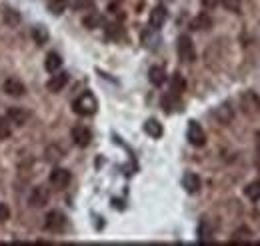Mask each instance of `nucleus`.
Here are the masks:
<instances>
[{
  "instance_id": "1",
  "label": "nucleus",
  "mask_w": 260,
  "mask_h": 246,
  "mask_svg": "<svg viewBox=\"0 0 260 246\" xmlns=\"http://www.w3.org/2000/svg\"><path fill=\"white\" fill-rule=\"evenodd\" d=\"M72 110H74L78 116H92V114H96V110H98L96 96H94L92 93L80 94V96L74 100Z\"/></svg>"
},
{
  "instance_id": "2",
  "label": "nucleus",
  "mask_w": 260,
  "mask_h": 246,
  "mask_svg": "<svg viewBox=\"0 0 260 246\" xmlns=\"http://www.w3.org/2000/svg\"><path fill=\"white\" fill-rule=\"evenodd\" d=\"M176 52H178V58L182 62H194L196 60V48L194 42L188 34H182L178 36V42H176Z\"/></svg>"
},
{
  "instance_id": "3",
  "label": "nucleus",
  "mask_w": 260,
  "mask_h": 246,
  "mask_svg": "<svg viewBox=\"0 0 260 246\" xmlns=\"http://www.w3.org/2000/svg\"><path fill=\"white\" fill-rule=\"evenodd\" d=\"M64 226H66V216L60 210H52V212H48L46 218H44V228L50 230V232H60V230H64Z\"/></svg>"
},
{
  "instance_id": "4",
  "label": "nucleus",
  "mask_w": 260,
  "mask_h": 246,
  "mask_svg": "<svg viewBox=\"0 0 260 246\" xmlns=\"http://www.w3.org/2000/svg\"><path fill=\"white\" fill-rule=\"evenodd\" d=\"M240 106H242V110H244L248 116L258 114L260 112V98L254 93L246 90V93L240 96Z\"/></svg>"
},
{
  "instance_id": "5",
  "label": "nucleus",
  "mask_w": 260,
  "mask_h": 246,
  "mask_svg": "<svg viewBox=\"0 0 260 246\" xmlns=\"http://www.w3.org/2000/svg\"><path fill=\"white\" fill-rule=\"evenodd\" d=\"M48 200H50V192H48L46 186H36V188H32V192H30V196H28V204H30L32 208H42V206H46Z\"/></svg>"
},
{
  "instance_id": "6",
  "label": "nucleus",
  "mask_w": 260,
  "mask_h": 246,
  "mask_svg": "<svg viewBox=\"0 0 260 246\" xmlns=\"http://www.w3.org/2000/svg\"><path fill=\"white\" fill-rule=\"evenodd\" d=\"M186 138L192 146H204L206 144V134L202 130V126L196 122V120H190L188 122V132H186Z\"/></svg>"
},
{
  "instance_id": "7",
  "label": "nucleus",
  "mask_w": 260,
  "mask_h": 246,
  "mask_svg": "<svg viewBox=\"0 0 260 246\" xmlns=\"http://www.w3.org/2000/svg\"><path fill=\"white\" fill-rule=\"evenodd\" d=\"M70 136H72V142L76 146H80V148H86L92 142V132L86 126H74L72 132H70Z\"/></svg>"
},
{
  "instance_id": "8",
  "label": "nucleus",
  "mask_w": 260,
  "mask_h": 246,
  "mask_svg": "<svg viewBox=\"0 0 260 246\" xmlns=\"http://www.w3.org/2000/svg\"><path fill=\"white\" fill-rule=\"evenodd\" d=\"M70 180H72V176H70V172H68L66 168L56 166V168L50 172V184L54 186V188H58V190L66 188V186L70 184Z\"/></svg>"
},
{
  "instance_id": "9",
  "label": "nucleus",
  "mask_w": 260,
  "mask_h": 246,
  "mask_svg": "<svg viewBox=\"0 0 260 246\" xmlns=\"http://www.w3.org/2000/svg\"><path fill=\"white\" fill-rule=\"evenodd\" d=\"M4 93L8 94V96L18 98V96H22V94L26 93V86H24V82L18 80V78H6V80H4Z\"/></svg>"
},
{
  "instance_id": "10",
  "label": "nucleus",
  "mask_w": 260,
  "mask_h": 246,
  "mask_svg": "<svg viewBox=\"0 0 260 246\" xmlns=\"http://www.w3.org/2000/svg\"><path fill=\"white\" fill-rule=\"evenodd\" d=\"M166 18H168V10L164 6H154L152 12H150V16H148V24L152 28H162Z\"/></svg>"
},
{
  "instance_id": "11",
  "label": "nucleus",
  "mask_w": 260,
  "mask_h": 246,
  "mask_svg": "<svg viewBox=\"0 0 260 246\" xmlns=\"http://www.w3.org/2000/svg\"><path fill=\"white\" fill-rule=\"evenodd\" d=\"M6 118L10 120V124H16V126H24V122L28 120V112H26L24 108H20V106H12V108H8V112H6Z\"/></svg>"
},
{
  "instance_id": "12",
  "label": "nucleus",
  "mask_w": 260,
  "mask_h": 246,
  "mask_svg": "<svg viewBox=\"0 0 260 246\" xmlns=\"http://www.w3.org/2000/svg\"><path fill=\"white\" fill-rule=\"evenodd\" d=\"M182 186H184V190H186L188 194H196V192L202 188L200 176L194 174V172H186V174L182 176Z\"/></svg>"
},
{
  "instance_id": "13",
  "label": "nucleus",
  "mask_w": 260,
  "mask_h": 246,
  "mask_svg": "<svg viewBox=\"0 0 260 246\" xmlns=\"http://www.w3.org/2000/svg\"><path fill=\"white\" fill-rule=\"evenodd\" d=\"M214 116H216V120L220 124H230L232 122V118H234V108L224 102V104H220L216 110H214Z\"/></svg>"
},
{
  "instance_id": "14",
  "label": "nucleus",
  "mask_w": 260,
  "mask_h": 246,
  "mask_svg": "<svg viewBox=\"0 0 260 246\" xmlns=\"http://www.w3.org/2000/svg\"><path fill=\"white\" fill-rule=\"evenodd\" d=\"M66 84H68V74H66V72H58L56 76H52V78L48 80L46 88H48L50 93H60Z\"/></svg>"
},
{
  "instance_id": "15",
  "label": "nucleus",
  "mask_w": 260,
  "mask_h": 246,
  "mask_svg": "<svg viewBox=\"0 0 260 246\" xmlns=\"http://www.w3.org/2000/svg\"><path fill=\"white\" fill-rule=\"evenodd\" d=\"M148 80H150L152 86H162L164 82H166V70H164V66H152L148 70Z\"/></svg>"
},
{
  "instance_id": "16",
  "label": "nucleus",
  "mask_w": 260,
  "mask_h": 246,
  "mask_svg": "<svg viewBox=\"0 0 260 246\" xmlns=\"http://www.w3.org/2000/svg\"><path fill=\"white\" fill-rule=\"evenodd\" d=\"M142 44L146 48H156L160 44V36H158V28H148V30L142 32Z\"/></svg>"
},
{
  "instance_id": "17",
  "label": "nucleus",
  "mask_w": 260,
  "mask_h": 246,
  "mask_svg": "<svg viewBox=\"0 0 260 246\" xmlns=\"http://www.w3.org/2000/svg\"><path fill=\"white\" fill-rule=\"evenodd\" d=\"M190 28L192 30H210L212 28V18L208 14H198L196 18L190 20Z\"/></svg>"
},
{
  "instance_id": "18",
  "label": "nucleus",
  "mask_w": 260,
  "mask_h": 246,
  "mask_svg": "<svg viewBox=\"0 0 260 246\" xmlns=\"http://www.w3.org/2000/svg\"><path fill=\"white\" fill-rule=\"evenodd\" d=\"M60 66H62V58H60V54H56V52H50V54H46L44 68H46L50 74H56V72L60 70Z\"/></svg>"
},
{
  "instance_id": "19",
  "label": "nucleus",
  "mask_w": 260,
  "mask_h": 246,
  "mask_svg": "<svg viewBox=\"0 0 260 246\" xmlns=\"http://www.w3.org/2000/svg\"><path fill=\"white\" fill-rule=\"evenodd\" d=\"M184 90H186V80H184L182 74L176 72V74L170 78V93L174 94V96H180Z\"/></svg>"
},
{
  "instance_id": "20",
  "label": "nucleus",
  "mask_w": 260,
  "mask_h": 246,
  "mask_svg": "<svg viewBox=\"0 0 260 246\" xmlns=\"http://www.w3.org/2000/svg\"><path fill=\"white\" fill-rule=\"evenodd\" d=\"M144 132L148 134V136H152V138H160L162 136V124L158 122V120H154V118H148L146 122H144Z\"/></svg>"
},
{
  "instance_id": "21",
  "label": "nucleus",
  "mask_w": 260,
  "mask_h": 246,
  "mask_svg": "<svg viewBox=\"0 0 260 246\" xmlns=\"http://www.w3.org/2000/svg\"><path fill=\"white\" fill-rule=\"evenodd\" d=\"M2 18H4V22L10 26V28H16L18 24H20V12L18 10H14V8H4V14H2Z\"/></svg>"
},
{
  "instance_id": "22",
  "label": "nucleus",
  "mask_w": 260,
  "mask_h": 246,
  "mask_svg": "<svg viewBox=\"0 0 260 246\" xmlns=\"http://www.w3.org/2000/svg\"><path fill=\"white\" fill-rule=\"evenodd\" d=\"M46 8H48L50 14L60 16V14H64V10L68 8V0H46Z\"/></svg>"
},
{
  "instance_id": "23",
  "label": "nucleus",
  "mask_w": 260,
  "mask_h": 246,
  "mask_svg": "<svg viewBox=\"0 0 260 246\" xmlns=\"http://www.w3.org/2000/svg\"><path fill=\"white\" fill-rule=\"evenodd\" d=\"M244 194H246V198H248V200H252V202L260 200V180L250 182V184L244 188Z\"/></svg>"
},
{
  "instance_id": "24",
  "label": "nucleus",
  "mask_w": 260,
  "mask_h": 246,
  "mask_svg": "<svg viewBox=\"0 0 260 246\" xmlns=\"http://www.w3.org/2000/svg\"><path fill=\"white\" fill-rule=\"evenodd\" d=\"M32 38L36 44H46L48 42V38H50V34H48V30L44 28V26H34L32 28Z\"/></svg>"
},
{
  "instance_id": "25",
  "label": "nucleus",
  "mask_w": 260,
  "mask_h": 246,
  "mask_svg": "<svg viewBox=\"0 0 260 246\" xmlns=\"http://www.w3.org/2000/svg\"><path fill=\"white\" fill-rule=\"evenodd\" d=\"M82 22H84V26H86V28L94 30V28H98V26L102 24V16H100V14H96V12H92V14H88V16H86Z\"/></svg>"
},
{
  "instance_id": "26",
  "label": "nucleus",
  "mask_w": 260,
  "mask_h": 246,
  "mask_svg": "<svg viewBox=\"0 0 260 246\" xmlns=\"http://www.w3.org/2000/svg\"><path fill=\"white\" fill-rule=\"evenodd\" d=\"M210 236H212V228H210V224L206 222V220H202L200 222V226H198V240H210Z\"/></svg>"
},
{
  "instance_id": "27",
  "label": "nucleus",
  "mask_w": 260,
  "mask_h": 246,
  "mask_svg": "<svg viewBox=\"0 0 260 246\" xmlns=\"http://www.w3.org/2000/svg\"><path fill=\"white\" fill-rule=\"evenodd\" d=\"M10 134H12V130H10V120L4 116V118H0V140H8Z\"/></svg>"
},
{
  "instance_id": "28",
  "label": "nucleus",
  "mask_w": 260,
  "mask_h": 246,
  "mask_svg": "<svg viewBox=\"0 0 260 246\" xmlns=\"http://www.w3.org/2000/svg\"><path fill=\"white\" fill-rule=\"evenodd\" d=\"M106 36L108 38H120L122 36V26L120 24H108L106 26Z\"/></svg>"
},
{
  "instance_id": "29",
  "label": "nucleus",
  "mask_w": 260,
  "mask_h": 246,
  "mask_svg": "<svg viewBox=\"0 0 260 246\" xmlns=\"http://www.w3.org/2000/svg\"><path fill=\"white\" fill-rule=\"evenodd\" d=\"M8 218H10V208H8V204L0 202V224H2V222H6Z\"/></svg>"
},
{
  "instance_id": "30",
  "label": "nucleus",
  "mask_w": 260,
  "mask_h": 246,
  "mask_svg": "<svg viewBox=\"0 0 260 246\" xmlns=\"http://www.w3.org/2000/svg\"><path fill=\"white\" fill-rule=\"evenodd\" d=\"M202 2V6L206 8V10H212V8H216L218 4H220V0H200Z\"/></svg>"
},
{
  "instance_id": "31",
  "label": "nucleus",
  "mask_w": 260,
  "mask_h": 246,
  "mask_svg": "<svg viewBox=\"0 0 260 246\" xmlns=\"http://www.w3.org/2000/svg\"><path fill=\"white\" fill-rule=\"evenodd\" d=\"M224 6H226L228 10H234V12H238V8H240L238 0H224Z\"/></svg>"
},
{
  "instance_id": "32",
  "label": "nucleus",
  "mask_w": 260,
  "mask_h": 246,
  "mask_svg": "<svg viewBox=\"0 0 260 246\" xmlns=\"http://www.w3.org/2000/svg\"><path fill=\"white\" fill-rule=\"evenodd\" d=\"M256 138H258L256 140V152H258V166H260V132L256 134Z\"/></svg>"
},
{
  "instance_id": "33",
  "label": "nucleus",
  "mask_w": 260,
  "mask_h": 246,
  "mask_svg": "<svg viewBox=\"0 0 260 246\" xmlns=\"http://www.w3.org/2000/svg\"><path fill=\"white\" fill-rule=\"evenodd\" d=\"M168 2H172V0H168Z\"/></svg>"
}]
</instances>
